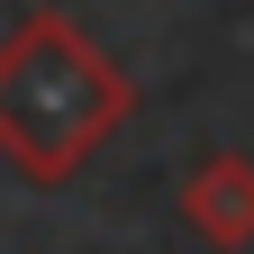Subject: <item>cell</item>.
Returning <instances> with one entry per match:
<instances>
[{
	"mask_svg": "<svg viewBox=\"0 0 254 254\" xmlns=\"http://www.w3.org/2000/svg\"><path fill=\"white\" fill-rule=\"evenodd\" d=\"M127 109H136V82L73 18L27 9L18 27H0V164L27 190H64L127 127Z\"/></svg>",
	"mask_w": 254,
	"mask_h": 254,
	"instance_id": "cell-1",
	"label": "cell"
},
{
	"mask_svg": "<svg viewBox=\"0 0 254 254\" xmlns=\"http://www.w3.org/2000/svg\"><path fill=\"white\" fill-rule=\"evenodd\" d=\"M182 227L218 254L254 245V154H200L182 173Z\"/></svg>",
	"mask_w": 254,
	"mask_h": 254,
	"instance_id": "cell-2",
	"label": "cell"
}]
</instances>
